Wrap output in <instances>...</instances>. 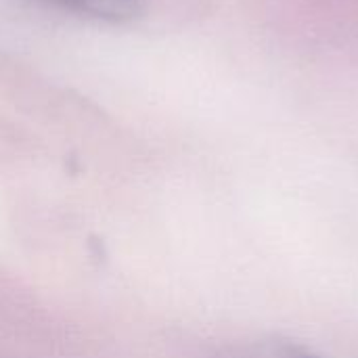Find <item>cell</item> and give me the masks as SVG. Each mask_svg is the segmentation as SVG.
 <instances>
[{"instance_id": "cell-2", "label": "cell", "mask_w": 358, "mask_h": 358, "mask_svg": "<svg viewBox=\"0 0 358 358\" xmlns=\"http://www.w3.org/2000/svg\"><path fill=\"white\" fill-rule=\"evenodd\" d=\"M277 355H279V358H319L317 355H313L310 350H306V348H302L298 344H292V342L279 344Z\"/></svg>"}, {"instance_id": "cell-1", "label": "cell", "mask_w": 358, "mask_h": 358, "mask_svg": "<svg viewBox=\"0 0 358 358\" xmlns=\"http://www.w3.org/2000/svg\"><path fill=\"white\" fill-rule=\"evenodd\" d=\"M73 15L92 17L101 21H124L134 17L145 0H36Z\"/></svg>"}]
</instances>
